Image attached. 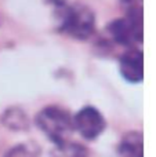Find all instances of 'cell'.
<instances>
[{
  "label": "cell",
  "instance_id": "obj_1",
  "mask_svg": "<svg viewBox=\"0 0 156 157\" xmlns=\"http://www.w3.org/2000/svg\"><path fill=\"white\" fill-rule=\"evenodd\" d=\"M58 30L77 40H87L96 30V17L86 4L68 0H51Z\"/></svg>",
  "mask_w": 156,
  "mask_h": 157
},
{
  "label": "cell",
  "instance_id": "obj_2",
  "mask_svg": "<svg viewBox=\"0 0 156 157\" xmlns=\"http://www.w3.org/2000/svg\"><path fill=\"white\" fill-rule=\"evenodd\" d=\"M129 13L124 18L113 19L108 24L107 30L118 44L134 48V44L142 41V10L140 2L130 0Z\"/></svg>",
  "mask_w": 156,
  "mask_h": 157
},
{
  "label": "cell",
  "instance_id": "obj_5",
  "mask_svg": "<svg viewBox=\"0 0 156 157\" xmlns=\"http://www.w3.org/2000/svg\"><path fill=\"white\" fill-rule=\"evenodd\" d=\"M119 71L129 83H140L144 78V55L138 48H130L119 59Z\"/></svg>",
  "mask_w": 156,
  "mask_h": 157
},
{
  "label": "cell",
  "instance_id": "obj_7",
  "mask_svg": "<svg viewBox=\"0 0 156 157\" xmlns=\"http://www.w3.org/2000/svg\"><path fill=\"white\" fill-rule=\"evenodd\" d=\"M53 157H88V150L84 146L73 142H64L62 145H58L51 152Z\"/></svg>",
  "mask_w": 156,
  "mask_h": 157
},
{
  "label": "cell",
  "instance_id": "obj_6",
  "mask_svg": "<svg viewBox=\"0 0 156 157\" xmlns=\"http://www.w3.org/2000/svg\"><path fill=\"white\" fill-rule=\"evenodd\" d=\"M118 152L120 157H142V135L138 131H131L122 138Z\"/></svg>",
  "mask_w": 156,
  "mask_h": 157
},
{
  "label": "cell",
  "instance_id": "obj_4",
  "mask_svg": "<svg viewBox=\"0 0 156 157\" xmlns=\"http://www.w3.org/2000/svg\"><path fill=\"white\" fill-rule=\"evenodd\" d=\"M72 121H73V130H76L87 141H93L98 135H101L107 125L101 112L93 106L82 108L72 117Z\"/></svg>",
  "mask_w": 156,
  "mask_h": 157
},
{
  "label": "cell",
  "instance_id": "obj_3",
  "mask_svg": "<svg viewBox=\"0 0 156 157\" xmlns=\"http://www.w3.org/2000/svg\"><path fill=\"white\" fill-rule=\"evenodd\" d=\"M36 124L55 145H62L73 131V121L68 110L60 106H47L39 112Z\"/></svg>",
  "mask_w": 156,
  "mask_h": 157
},
{
  "label": "cell",
  "instance_id": "obj_8",
  "mask_svg": "<svg viewBox=\"0 0 156 157\" xmlns=\"http://www.w3.org/2000/svg\"><path fill=\"white\" fill-rule=\"evenodd\" d=\"M37 155H39L37 147L32 146V145L22 144L10 149L4 157H37Z\"/></svg>",
  "mask_w": 156,
  "mask_h": 157
}]
</instances>
